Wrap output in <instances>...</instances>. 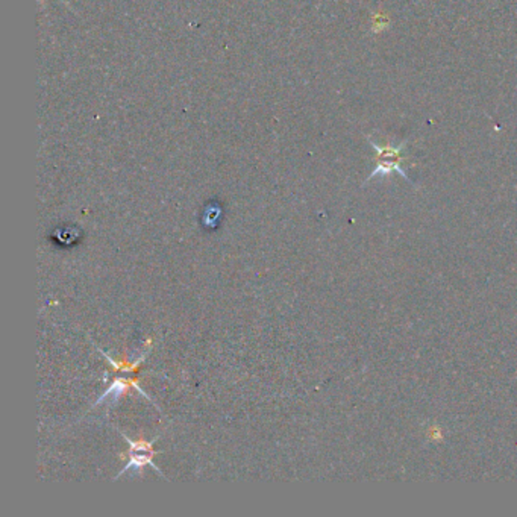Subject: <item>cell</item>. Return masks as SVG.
<instances>
[{"instance_id": "obj_1", "label": "cell", "mask_w": 517, "mask_h": 517, "mask_svg": "<svg viewBox=\"0 0 517 517\" xmlns=\"http://www.w3.org/2000/svg\"><path fill=\"white\" fill-rule=\"evenodd\" d=\"M370 145L375 147V150L378 152V166L375 168V172L370 173L369 180H373V177L378 176V175H388V173H393V172H398L399 175H402L405 180H408L407 173L402 170V167H400V161H402V155H400V152H402V147H395L391 145H377L375 141L370 140Z\"/></svg>"}, {"instance_id": "obj_2", "label": "cell", "mask_w": 517, "mask_h": 517, "mask_svg": "<svg viewBox=\"0 0 517 517\" xmlns=\"http://www.w3.org/2000/svg\"><path fill=\"white\" fill-rule=\"evenodd\" d=\"M123 437L126 439V442L129 443V446H131L129 463H128V466L124 467L117 476H115V479L120 478L123 474H126V472H129V470L138 472V470H141V467H145V466H150L155 472H158V475H161L164 478V475L161 474V472H159V469L154 465V461H152L154 453H155L152 444H154L155 440H152L150 443H133L128 439L126 435H123Z\"/></svg>"}, {"instance_id": "obj_3", "label": "cell", "mask_w": 517, "mask_h": 517, "mask_svg": "<svg viewBox=\"0 0 517 517\" xmlns=\"http://www.w3.org/2000/svg\"><path fill=\"white\" fill-rule=\"evenodd\" d=\"M129 386H136V387L138 388L140 393H141L143 396H146L145 393H143V390H141V388H140V387H138L133 381H131V379H117V381H115L114 384H112L108 390L105 391V395H103L99 400H97L96 405H97V404L105 402V400H110V402H115V400H119V398H120L123 393H126V390H128V387H129ZM146 398H147V396H146Z\"/></svg>"}]
</instances>
